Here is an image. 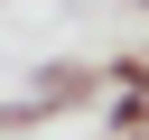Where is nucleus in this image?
I'll return each mask as SVG.
<instances>
[{
  "instance_id": "f257e3e1",
  "label": "nucleus",
  "mask_w": 149,
  "mask_h": 140,
  "mask_svg": "<svg viewBox=\"0 0 149 140\" xmlns=\"http://www.w3.org/2000/svg\"><path fill=\"white\" fill-rule=\"evenodd\" d=\"M28 93H47L56 121H65L74 103H102V56H47V65L28 75Z\"/></svg>"
},
{
  "instance_id": "f03ea898",
  "label": "nucleus",
  "mask_w": 149,
  "mask_h": 140,
  "mask_svg": "<svg viewBox=\"0 0 149 140\" xmlns=\"http://www.w3.org/2000/svg\"><path fill=\"white\" fill-rule=\"evenodd\" d=\"M102 140H149V75L140 84H102Z\"/></svg>"
},
{
  "instance_id": "7ed1b4c3",
  "label": "nucleus",
  "mask_w": 149,
  "mask_h": 140,
  "mask_svg": "<svg viewBox=\"0 0 149 140\" xmlns=\"http://www.w3.org/2000/svg\"><path fill=\"white\" fill-rule=\"evenodd\" d=\"M37 121H56V103H47V93H28V103H0V140H9V131H37Z\"/></svg>"
},
{
  "instance_id": "20e7f679",
  "label": "nucleus",
  "mask_w": 149,
  "mask_h": 140,
  "mask_svg": "<svg viewBox=\"0 0 149 140\" xmlns=\"http://www.w3.org/2000/svg\"><path fill=\"white\" fill-rule=\"evenodd\" d=\"M149 75V47H121V56H102V84H140Z\"/></svg>"
},
{
  "instance_id": "39448f33",
  "label": "nucleus",
  "mask_w": 149,
  "mask_h": 140,
  "mask_svg": "<svg viewBox=\"0 0 149 140\" xmlns=\"http://www.w3.org/2000/svg\"><path fill=\"white\" fill-rule=\"evenodd\" d=\"M130 9H140V19H149V0H130Z\"/></svg>"
},
{
  "instance_id": "423d86ee",
  "label": "nucleus",
  "mask_w": 149,
  "mask_h": 140,
  "mask_svg": "<svg viewBox=\"0 0 149 140\" xmlns=\"http://www.w3.org/2000/svg\"><path fill=\"white\" fill-rule=\"evenodd\" d=\"M0 9H9V0H0Z\"/></svg>"
}]
</instances>
